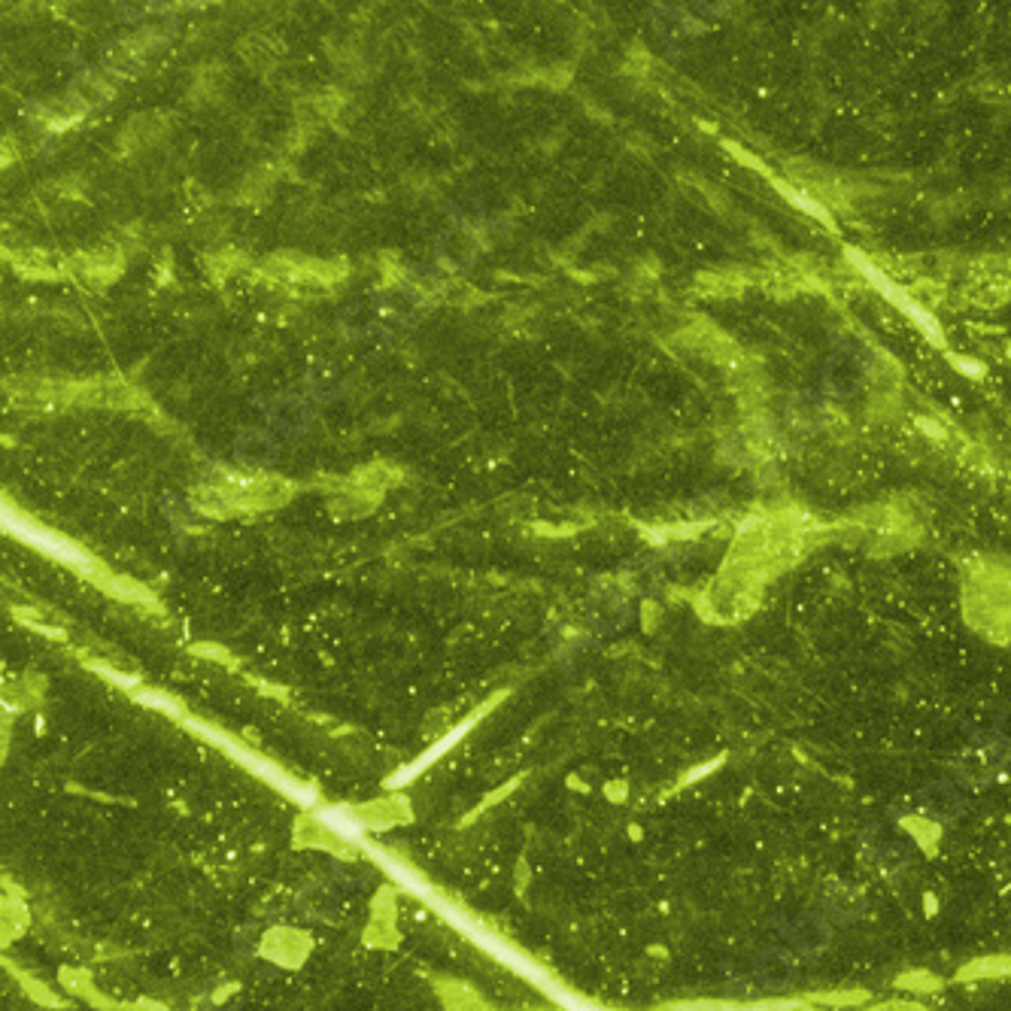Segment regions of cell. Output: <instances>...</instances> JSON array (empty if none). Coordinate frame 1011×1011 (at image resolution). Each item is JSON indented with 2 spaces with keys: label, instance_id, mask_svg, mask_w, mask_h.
I'll list each match as a JSON object with an SVG mask.
<instances>
[{
  "label": "cell",
  "instance_id": "obj_2",
  "mask_svg": "<svg viewBox=\"0 0 1011 1011\" xmlns=\"http://www.w3.org/2000/svg\"><path fill=\"white\" fill-rule=\"evenodd\" d=\"M67 274L82 277V280H98L107 283L113 277L122 274V256L116 249H104V252H89V256H76L67 262Z\"/></svg>",
  "mask_w": 1011,
  "mask_h": 1011
},
{
  "label": "cell",
  "instance_id": "obj_1",
  "mask_svg": "<svg viewBox=\"0 0 1011 1011\" xmlns=\"http://www.w3.org/2000/svg\"><path fill=\"white\" fill-rule=\"evenodd\" d=\"M292 495V483L271 474H237L225 471L195 492V508L210 517L259 514L271 511Z\"/></svg>",
  "mask_w": 1011,
  "mask_h": 1011
}]
</instances>
